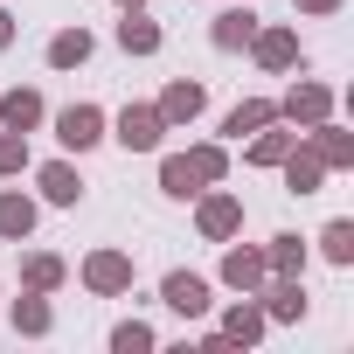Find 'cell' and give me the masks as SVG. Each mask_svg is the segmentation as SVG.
Wrapping results in <instances>:
<instances>
[{
	"instance_id": "obj_1",
	"label": "cell",
	"mask_w": 354,
	"mask_h": 354,
	"mask_svg": "<svg viewBox=\"0 0 354 354\" xmlns=\"http://www.w3.org/2000/svg\"><path fill=\"white\" fill-rule=\"evenodd\" d=\"M195 230H202V243H230V236H243V195H230L223 181L202 188V195H195Z\"/></svg>"
},
{
	"instance_id": "obj_2",
	"label": "cell",
	"mask_w": 354,
	"mask_h": 354,
	"mask_svg": "<svg viewBox=\"0 0 354 354\" xmlns=\"http://www.w3.org/2000/svg\"><path fill=\"white\" fill-rule=\"evenodd\" d=\"M77 278H84L91 299H125L132 278H139V264H132V250H91V257L77 264Z\"/></svg>"
},
{
	"instance_id": "obj_3",
	"label": "cell",
	"mask_w": 354,
	"mask_h": 354,
	"mask_svg": "<svg viewBox=\"0 0 354 354\" xmlns=\"http://www.w3.org/2000/svg\"><path fill=\"white\" fill-rule=\"evenodd\" d=\"M319 118H333V84H319V77H299V84L278 97V125L306 132V125H319Z\"/></svg>"
},
{
	"instance_id": "obj_4",
	"label": "cell",
	"mask_w": 354,
	"mask_h": 354,
	"mask_svg": "<svg viewBox=\"0 0 354 354\" xmlns=\"http://www.w3.org/2000/svg\"><path fill=\"white\" fill-rule=\"evenodd\" d=\"M250 56H257V70H271V77H292V70H306V49H299V28H264L257 21V35H250Z\"/></svg>"
},
{
	"instance_id": "obj_5",
	"label": "cell",
	"mask_w": 354,
	"mask_h": 354,
	"mask_svg": "<svg viewBox=\"0 0 354 354\" xmlns=\"http://www.w3.org/2000/svg\"><path fill=\"white\" fill-rule=\"evenodd\" d=\"M160 306H167V313H181V319H209L216 285H209L202 271H167V278H160Z\"/></svg>"
},
{
	"instance_id": "obj_6",
	"label": "cell",
	"mask_w": 354,
	"mask_h": 354,
	"mask_svg": "<svg viewBox=\"0 0 354 354\" xmlns=\"http://www.w3.org/2000/svg\"><path fill=\"white\" fill-rule=\"evenodd\" d=\"M111 125V139L125 146V153H160V139H167V118L153 111V104H125L118 118H104Z\"/></svg>"
},
{
	"instance_id": "obj_7",
	"label": "cell",
	"mask_w": 354,
	"mask_h": 354,
	"mask_svg": "<svg viewBox=\"0 0 354 354\" xmlns=\"http://www.w3.org/2000/svg\"><path fill=\"white\" fill-rule=\"evenodd\" d=\"M257 306H264V319H271V326H299V319L313 313L306 278H264V285H257Z\"/></svg>"
},
{
	"instance_id": "obj_8",
	"label": "cell",
	"mask_w": 354,
	"mask_h": 354,
	"mask_svg": "<svg viewBox=\"0 0 354 354\" xmlns=\"http://www.w3.org/2000/svg\"><path fill=\"white\" fill-rule=\"evenodd\" d=\"M56 139H63V153H91L97 139H104V104H63L56 111Z\"/></svg>"
},
{
	"instance_id": "obj_9",
	"label": "cell",
	"mask_w": 354,
	"mask_h": 354,
	"mask_svg": "<svg viewBox=\"0 0 354 354\" xmlns=\"http://www.w3.org/2000/svg\"><path fill=\"white\" fill-rule=\"evenodd\" d=\"M216 278H223L230 292H257V285L271 278V264H264V243H236V236H230V243H223V271H216Z\"/></svg>"
},
{
	"instance_id": "obj_10",
	"label": "cell",
	"mask_w": 354,
	"mask_h": 354,
	"mask_svg": "<svg viewBox=\"0 0 354 354\" xmlns=\"http://www.w3.org/2000/svg\"><path fill=\"white\" fill-rule=\"evenodd\" d=\"M299 139H306V146L319 153V167H326V174H347V167H354V132H347V125L319 118V125H306Z\"/></svg>"
},
{
	"instance_id": "obj_11",
	"label": "cell",
	"mask_w": 354,
	"mask_h": 354,
	"mask_svg": "<svg viewBox=\"0 0 354 354\" xmlns=\"http://www.w3.org/2000/svg\"><path fill=\"white\" fill-rule=\"evenodd\" d=\"M230 347H257L264 333H271V319H264V306H257V292H243L236 306H223V326H216Z\"/></svg>"
},
{
	"instance_id": "obj_12",
	"label": "cell",
	"mask_w": 354,
	"mask_h": 354,
	"mask_svg": "<svg viewBox=\"0 0 354 354\" xmlns=\"http://www.w3.org/2000/svg\"><path fill=\"white\" fill-rule=\"evenodd\" d=\"M202 104H209V91H202L195 77H174V84L160 91V104H153V111L167 118V132H181V125H195V118H202Z\"/></svg>"
},
{
	"instance_id": "obj_13",
	"label": "cell",
	"mask_w": 354,
	"mask_h": 354,
	"mask_svg": "<svg viewBox=\"0 0 354 354\" xmlns=\"http://www.w3.org/2000/svg\"><path fill=\"white\" fill-rule=\"evenodd\" d=\"M35 181H42V202H49V209H77V202H84V174H77L70 160H42Z\"/></svg>"
},
{
	"instance_id": "obj_14",
	"label": "cell",
	"mask_w": 354,
	"mask_h": 354,
	"mask_svg": "<svg viewBox=\"0 0 354 354\" xmlns=\"http://www.w3.org/2000/svg\"><path fill=\"white\" fill-rule=\"evenodd\" d=\"M264 264H271V278H306V264H313V243H306L299 230H278V236L264 243Z\"/></svg>"
},
{
	"instance_id": "obj_15",
	"label": "cell",
	"mask_w": 354,
	"mask_h": 354,
	"mask_svg": "<svg viewBox=\"0 0 354 354\" xmlns=\"http://www.w3.org/2000/svg\"><path fill=\"white\" fill-rule=\"evenodd\" d=\"M35 195H21V188H0V243H28L35 236Z\"/></svg>"
},
{
	"instance_id": "obj_16",
	"label": "cell",
	"mask_w": 354,
	"mask_h": 354,
	"mask_svg": "<svg viewBox=\"0 0 354 354\" xmlns=\"http://www.w3.org/2000/svg\"><path fill=\"white\" fill-rule=\"evenodd\" d=\"M278 174H285V195H319V181H326V167H319V153H313L306 139L278 160Z\"/></svg>"
},
{
	"instance_id": "obj_17",
	"label": "cell",
	"mask_w": 354,
	"mask_h": 354,
	"mask_svg": "<svg viewBox=\"0 0 354 354\" xmlns=\"http://www.w3.org/2000/svg\"><path fill=\"white\" fill-rule=\"evenodd\" d=\"M8 319H15V333H28V340H49V333H56V306H49V292H21V299L8 306Z\"/></svg>"
},
{
	"instance_id": "obj_18",
	"label": "cell",
	"mask_w": 354,
	"mask_h": 354,
	"mask_svg": "<svg viewBox=\"0 0 354 354\" xmlns=\"http://www.w3.org/2000/svg\"><path fill=\"white\" fill-rule=\"evenodd\" d=\"M49 118V104H42V91H28V84H15L8 97H0V125L8 132H35Z\"/></svg>"
},
{
	"instance_id": "obj_19",
	"label": "cell",
	"mask_w": 354,
	"mask_h": 354,
	"mask_svg": "<svg viewBox=\"0 0 354 354\" xmlns=\"http://www.w3.org/2000/svg\"><path fill=\"white\" fill-rule=\"evenodd\" d=\"M250 35H257V15H250V8H223V15L209 21V42H216L223 56H236V49H250Z\"/></svg>"
},
{
	"instance_id": "obj_20",
	"label": "cell",
	"mask_w": 354,
	"mask_h": 354,
	"mask_svg": "<svg viewBox=\"0 0 354 354\" xmlns=\"http://www.w3.org/2000/svg\"><path fill=\"white\" fill-rule=\"evenodd\" d=\"M160 42H167L160 21H153L146 8H125V21H118V49H125V56H160Z\"/></svg>"
},
{
	"instance_id": "obj_21",
	"label": "cell",
	"mask_w": 354,
	"mask_h": 354,
	"mask_svg": "<svg viewBox=\"0 0 354 354\" xmlns=\"http://www.w3.org/2000/svg\"><path fill=\"white\" fill-rule=\"evenodd\" d=\"M91 49H97V35H91V28H56L42 56H49V70H84V63H91Z\"/></svg>"
},
{
	"instance_id": "obj_22",
	"label": "cell",
	"mask_w": 354,
	"mask_h": 354,
	"mask_svg": "<svg viewBox=\"0 0 354 354\" xmlns=\"http://www.w3.org/2000/svg\"><path fill=\"white\" fill-rule=\"evenodd\" d=\"M271 118H278V104H271V97H243V104H230V111H223V139H236V146H243V139H250V132H264Z\"/></svg>"
},
{
	"instance_id": "obj_23",
	"label": "cell",
	"mask_w": 354,
	"mask_h": 354,
	"mask_svg": "<svg viewBox=\"0 0 354 354\" xmlns=\"http://www.w3.org/2000/svg\"><path fill=\"white\" fill-rule=\"evenodd\" d=\"M202 188H209V181L188 167V153H167V160H160V195H167V202H195Z\"/></svg>"
},
{
	"instance_id": "obj_24",
	"label": "cell",
	"mask_w": 354,
	"mask_h": 354,
	"mask_svg": "<svg viewBox=\"0 0 354 354\" xmlns=\"http://www.w3.org/2000/svg\"><path fill=\"white\" fill-rule=\"evenodd\" d=\"M63 278H70V264L56 250H28L21 257V292H63Z\"/></svg>"
},
{
	"instance_id": "obj_25",
	"label": "cell",
	"mask_w": 354,
	"mask_h": 354,
	"mask_svg": "<svg viewBox=\"0 0 354 354\" xmlns=\"http://www.w3.org/2000/svg\"><path fill=\"white\" fill-rule=\"evenodd\" d=\"M292 146H299V132H278V118H271L264 132H250V146H243V160H250V167H278V160H285Z\"/></svg>"
},
{
	"instance_id": "obj_26",
	"label": "cell",
	"mask_w": 354,
	"mask_h": 354,
	"mask_svg": "<svg viewBox=\"0 0 354 354\" xmlns=\"http://www.w3.org/2000/svg\"><path fill=\"white\" fill-rule=\"evenodd\" d=\"M319 257H326V264H340V271L354 264V223H347V216H333V223L319 230Z\"/></svg>"
},
{
	"instance_id": "obj_27",
	"label": "cell",
	"mask_w": 354,
	"mask_h": 354,
	"mask_svg": "<svg viewBox=\"0 0 354 354\" xmlns=\"http://www.w3.org/2000/svg\"><path fill=\"white\" fill-rule=\"evenodd\" d=\"M188 167L202 174V181L216 188V181H230V153L216 146V139H202V146H188Z\"/></svg>"
},
{
	"instance_id": "obj_28",
	"label": "cell",
	"mask_w": 354,
	"mask_h": 354,
	"mask_svg": "<svg viewBox=\"0 0 354 354\" xmlns=\"http://www.w3.org/2000/svg\"><path fill=\"white\" fill-rule=\"evenodd\" d=\"M160 340H153V326L146 319H118L111 326V354H153Z\"/></svg>"
},
{
	"instance_id": "obj_29",
	"label": "cell",
	"mask_w": 354,
	"mask_h": 354,
	"mask_svg": "<svg viewBox=\"0 0 354 354\" xmlns=\"http://www.w3.org/2000/svg\"><path fill=\"white\" fill-rule=\"evenodd\" d=\"M15 174H28V132L0 125V181H15Z\"/></svg>"
},
{
	"instance_id": "obj_30",
	"label": "cell",
	"mask_w": 354,
	"mask_h": 354,
	"mask_svg": "<svg viewBox=\"0 0 354 354\" xmlns=\"http://www.w3.org/2000/svg\"><path fill=\"white\" fill-rule=\"evenodd\" d=\"M292 8H299L306 21H326V15H340V8H347V0H292Z\"/></svg>"
},
{
	"instance_id": "obj_31",
	"label": "cell",
	"mask_w": 354,
	"mask_h": 354,
	"mask_svg": "<svg viewBox=\"0 0 354 354\" xmlns=\"http://www.w3.org/2000/svg\"><path fill=\"white\" fill-rule=\"evenodd\" d=\"M0 49H15V15L0 8Z\"/></svg>"
},
{
	"instance_id": "obj_32",
	"label": "cell",
	"mask_w": 354,
	"mask_h": 354,
	"mask_svg": "<svg viewBox=\"0 0 354 354\" xmlns=\"http://www.w3.org/2000/svg\"><path fill=\"white\" fill-rule=\"evenodd\" d=\"M118 8H146V0H118Z\"/></svg>"
}]
</instances>
